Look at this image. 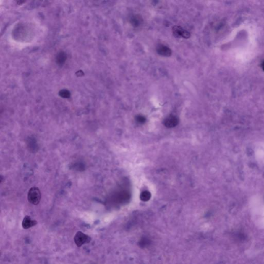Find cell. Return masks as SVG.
I'll return each instance as SVG.
<instances>
[{
    "mask_svg": "<svg viewBox=\"0 0 264 264\" xmlns=\"http://www.w3.org/2000/svg\"><path fill=\"white\" fill-rule=\"evenodd\" d=\"M136 120L139 123H142L145 121V118L142 116H138L136 118Z\"/></svg>",
    "mask_w": 264,
    "mask_h": 264,
    "instance_id": "obj_11",
    "label": "cell"
},
{
    "mask_svg": "<svg viewBox=\"0 0 264 264\" xmlns=\"http://www.w3.org/2000/svg\"><path fill=\"white\" fill-rule=\"evenodd\" d=\"M37 222L36 220H32L30 216H26L24 217L22 223V227L24 229H28L29 228H32L34 226H36Z\"/></svg>",
    "mask_w": 264,
    "mask_h": 264,
    "instance_id": "obj_6",
    "label": "cell"
},
{
    "mask_svg": "<svg viewBox=\"0 0 264 264\" xmlns=\"http://www.w3.org/2000/svg\"><path fill=\"white\" fill-rule=\"evenodd\" d=\"M151 197V195L150 194V192L148 191H144L141 193L140 196V199L142 201H149L150 198Z\"/></svg>",
    "mask_w": 264,
    "mask_h": 264,
    "instance_id": "obj_7",
    "label": "cell"
},
{
    "mask_svg": "<svg viewBox=\"0 0 264 264\" xmlns=\"http://www.w3.org/2000/svg\"><path fill=\"white\" fill-rule=\"evenodd\" d=\"M59 95L61 97L65 98H68L70 96V93L67 90H63L61 91V92L59 93Z\"/></svg>",
    "mask_w": 264,
    "mask_h": 264,
    "instance_id": "obj_10",
    "label": "cell"
},
{
    "mask_svg": "<svg viewBox=\"0 0 264 264\" xmlns=\"http://www.w3.org/2000/svg\"><path fill=\"white\" fill-rule=\"evenodd\" d=\"M156 51L158 54L162 56L169 57L172 54L171 49L163 44H159L156 48Z\"/></svg>",
    "mask_w": 264,
    "mask_h": 264,
    "instance_id": "obj_4",
    "label": "cell"
},
{
    "mask_svg": "<svg viewBox=\"0 0 264 264\" xmlns=\"http://www.w3.org/2000/svg\"><path fill=\"white\" fill-rule=\"evenodd\" d=\"M262 67L263 70L264 71V61L262 63Z\"/></svg>",
    "mask_w": 264,
    "mask_h": 264,
    "instance_id": "obj_12",
    "label": "cell"
},
{
    "mask_svg": "<svg viewBox=\"0 0 264 264\" xmlns=\"http://www.w3.org/2000/svg\"><path fill=\"white\" fill-rule=\"evenodd\" d=\"M172 32L174 36L176 37H182L183 38L188 39L190 37V33L182 28L181 26H174L172 28Z\"/></svg>",
    "mask_w": 264,
    "mask_h": 264,
    "instance_id": "obj_3",
    "label": "cell"
},
{
    "mask_svg": "<svg viewBox=\"0 0 264 264\" xmlns=\"http://www.w3.org/2000/svg\"><path fill=\"white\" fill-rule=\"evenodd\" d=\"M66 59V55H65V53H64L63 52H61L60 53H59V54L57 56V61L59 64H61L63 63H65Z\"/></svg>",
    "mask_w": 264,
    "mask_h": 264,
    "instance_id": "obj_9",
    "label": "cell"
},
{
    "mask_svg": "<svg viewBox=\"0 0 264 264\" xmlns=\"http://www.w3.org/2000/svg\"><path fill=\"white\" fill-rule=\"evenodd\" d=\"M74 242L78 247H81L83 244H88L90 242L91 238L88 235L83 233L82 232H77L74 236Z\"/></svg>",
    "mask_w": 264,
    "mask_h": 264,
    "instance_id": "obj_2",
    "label": "cell"
},
{
    "mask_svg": "<svg viewBox=\"0 0 264 264\" xmlns=\"http://www.w3.org/2000/svg\"><path fill=\"white\" fill-rule=\"evenodd\" d=\"M41 195L38 188L33 187L30 188L28 192V201L33 205H38L41 201Z\"/></svg>",
    "mask_w": 264,
    "mask_h": 264,
    "instance_id": "obj_1",
    "label": "cell"
},
{
    "mask_svg": "<svg viewBox=\"0 0 264 264\" xmlns=\"http://www.w3.org/2000/svg\"><path fill=\"white\" fill-rule=\"evenodd\" d=\"M142 21V19L138 16H134L132 17L131 19L132 24L135 27L139 26Z\"/></svg>",
    "mask_w": 264,
    "mask_h": 264,
    "instance_id": "obj_8",
    "label": "cell"
},
{
    "mask_svg": "<svg viewBox=\"0 0 264 264\" xmlns=\"http://www.w3.org/2000/svg\"><path fill=\"white\" fill-rule=\"evenodd\" d=\"M179 123V119L174 116H170L164 121V124L166 127L169 128L175 127Z\"/></svg>",
    "mask_w": 264,
    "mask_h": 264,
    "instance_id": "obj_5",
    "label": "cell"
}]
</instances>
